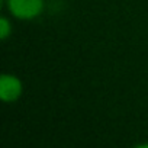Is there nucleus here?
<instances>
[{"label":"nucleus","mask_w":148,"mask_h":148,"mask_svg":"<svg viewBox=\"0 0 148 148\" xmlns=\"http://www.w3.org/2000/svg\"><path fill=\"white\" fill-rule=\"evenodd\" d=\"M12 35V22L9 18L2 16L0 18V39L6 41Z\"/></svg>","instance_id":"7ed1b4c3"},{"label":"nucleus","mask_w":148,"mask_h":148,"mask_svg":"<svg viewBox=\"0 0 148 148\" xmlns=\"http://www.w3.org/2000/svg\"><path fill=\"white\" fill-rule=\"evenodd\" d=\"M23 95L22 80L12 73H3L0 76V99L3 103H15Z\"/></svg>","instance_id":"f03ea898"},{"label":"nucleus","mask_w":148,"mask_h":148,"mask_svg":"<svg viewBox=\"0 0 148 148\" xmlns=\"http://www.w3.org/2000/svg\"><path fill=\"white\" fill-rule=\"evenodd\" d=\"M8 12L19 21H32L42 15L45 0H6Z\"/></svg>","instance_id":"f257e3e1"}]
</instances>
